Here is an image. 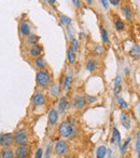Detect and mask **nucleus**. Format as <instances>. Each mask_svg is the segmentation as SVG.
Wrapping results in <instances>:
<instances>
[{"label":"nucleus","mask_w":140,"mask_h":158,"mask_svg":"<svg viewBox=\"0 0 140 158\" xmlns=\"http://www.w3.org/2000/svg\"><path fill=\"white\" fill-rule=\"evenodd\" d=\"M42 155H43V151H42V148H38L37 152H36L35 158H42Z\"/></svg>","instance_id":"72a5a7b5"},{"label":"nucleus","mask_w":140,"mask_h":158,"mask_svg":"<svg viewBox=\"0 0 140 158\" xmlns=\"http://www.w3.org/2000/svg\"><path fill=\"white\" fill-rule=\"evenodd\" d=\"M106 155H107V148H106L105 146H99L98 148H97V152H96V156L97 158H105Z\"/></svg>","instance_id":"4be33fe9"},{"label":"nucleus","mask_w":140,"mask_h":158,"mask_svg":"<svg viewBox=\"0 0 140 158\" xmlns=\"http://www.w3.org/2000/svg\"><path fill=\"white\" fill-rule=\"evenodd\" d=\"M67 105H68V98L67 97H61L58 101V110L57 112L64 114L65 110H67Z\"/></svg>","instance_id":"4468645a"},{"label":"nucleus","mask_w":140,"mask_h":158,"mask_svg":"<svg viewBox=\"0 0 140 158\" xmlns=\"http://www.w3.org/2000/svg\"><path fill=\"white\" fill-rule=\"evenodd\" d=\"M107 153H108V155H109V157H111V155H112V151H111V149L107 151Z\"/></svg>","instance_id":"79ce46f5"},{"label":"nucleus","mask_w":140,"mask_h":158,"mask_svg":"<svg viewBox=\"0 0 140 158\" xmlns=\"http://www.w3.org/2000/svg\"><path fill=\"white\" fill-rule=\"evenodd\" d=\"M129 54L134 57L138 56V55H139V46H138V44H135V46L131 48V50L129 51Z\"/></svg>","instance_id":"c85d7f7f"},{"label":"nucleus","mask_w":140,"mask_h":158,"mask_svg":"<svg viewBox=\"0 0 140 158\" xmlns=\"http://www.w3.org/2000/svg\"><path fill=\"white\" fill-rule=\"evenodd\" d=\"M14 142L18 146H27L28 144V135H27V130L22 129L18 130L14 134Z\"/></svg>","instance_id":"7ed1b4c3"},{"label":"nucleus","mask_w":140,"mask_h":158,"mask_svg":"<svg viewBox=\"0 0 140 158\" xmlns=\"http://www.w3.org/2000/svg\"><path fill=\"white\" fill-rule=\"evenodd\" d=\"M121 81H122V77H121L120 75H119V76H116L115 82H114V90H115V91H118V89H120Z\"/></svg>","instance_id":"7c9ffc66"},{"label":"nucleus","mask_w":140,"mask_h":158,"mask_svg":"<svg viewBox=\"0 0 140 158\" xmlns=\"http://www.w3.org/2000/svg\"><path fill=\"white\" fill-rule=\"evenodd\" d=\"M86 69L88 70V72L93 73V72H96L97 69H98V63H97L96 60L94 59H91L88 60V62H86Z\"/></svg>","instance_id":"dca6fc26"},{"label":"nucleus","mask_w":140,"mask_h":158,"mask_svg":"<svg viewBox=\"0 0 140 158\" xmlns=\"http://www.w3.org/2000/svg\"><path fill=\"white\" fill-rule=\"evenodd\" d=\"M120 118H121V123H122L123 127H124L126 130L130 129V118H129V115L123 112L122 114H121Z\"/></svg>","instance_id":"ddd939ff"},{"label":"nucleus","mask_w":140,"mask_h":158,"mask_svg":"<svg viewBox=\"0 0 140 158\" xmlns=\"http://www.w3.org/2000/svg\"><path fill=\"white\" fill-rule=\"evenodd\" d=\"M130 140H131V138H128V139H127L126 142L124 143V145H123V146L121 147V153H122V154H125V153H126L127 148H128L129 143H130Z\"/></svg>","instance_id":"2f4dec72"},{"label":"nucleus","mask_w":140,"mask_h":158,"mask_svg":"<svg viewBox=\"0 0 140 158\" xmlns=\"http://www.w3.org/2000/svg\"><path fill=\"white\" fill-rule=\"evenodd\" d=\"M94 51H95V54H96L97 56H101V54L105 52V49H103V46H96Z\"/></svg>","instance_id":"c756f323"},{"label":"nucleus","mask_w":140,"mask_h":158,"mask_svg":"<svg viewBox=\"0 0 140 158\" xmlns=\"http://www.w3.org/2000/svg\"><path fill=\"white\" fill-rule=\"evenodd\" d=\"M1 158H14V152L10 147H5L2 151L0 152Z\"/></svg>","instance_id":"6ab92c4d"},{"label":"nucleus","mask_w":140,"mask_h":158,"mask_svg":"<svg viewBox=\"0 0 140 158\" xmlns=\"http://www.w3.org/2000/svg\"><path fill=\"white\" fill-rule=\"evenodd\" d=\"M48 121H49V126H51V127L56 126L57 121H58V112H57V110L52 108V110L49 112Z\"/></svg>","instance_id":"0eeeda50"},{"label":"nucleus","mask_w":140,"mask_h":158,"mask_svg":"<svg viewBox=\"0 0 140 158\" xmlns=\"http://www.w3.org/2000/svg\"><path fill=\"white\" fill-rule=\"evenodd\" d=\"M60 22L63 23V25H65V26H67L68 28H69L70 24H71V19H70L69 16L65 15V14H61L60 15Z\"/></svg>","instance_id":"bb28decb"},{"label":"nucleus","mask_w":140,"mask_h":158,"mask_svg":"<svg viewBox=\"0 0 140 158\" xmlns=\"http://www.w3.org/2000/svg\"><path fill=\"white\" fill-rule=\"evenodd\" d=\"M122 13L126 20H131L133 19V11L128 6H123L122 7Z\"/></svg>","instance_id":"aec40b11"},{"label":"nucleus","mask_w":140,"mask_h":158,"mask_svg":"<svg viewBox=\"0 0 140 158\" xmlns=\"http://www.w3.org/2000/svg\"><path fill=\"white\" fill-rule=\"evenodd\" d=\"M101 2V5H103V7L105 8L106 10L109 9V2H108V0H99Z\"/></svg>","instance_id":"e433bc0d"},{"label":"nucleus","mask_w":140,"mask_h":158,"mask_svg":"<svg viewBox=\"0 0 140 158\" xmlns=\"http://www.w3.org/2000/svg\"><path fill=\"white\" fill-rule=\"evenodd\" d=\"M112 143L115 145H120L121 144V134L120 131L118 130V128L114 127L112 129Z\"/></svg>","instance_id":"f3484780"},{"label":"nucleus","mask_w":140,"mask_h":158,"mask_svg":"<svg viewBox=\"0 0 140 158\" xmlns=\"http://www.w3.org/2000/svg\"><path fill=\"white\" fill-rule=\"evenodd\" d=\"M71 48L75 50V52L77 53L78 50H79V40L77 39V38L75 37H71Z\"/></svg>","instance_id":"cd10ccee"},{"label":"nucleus","mask_w":140,"mask_h":158,"mask_svg":"<svg viewBox=\"0 0 140 158\" xmlns=\"http://www.w3.org/2000/svg\"><path fill=\"white\" fill-rule=\"evenodd\" d=\"M108 2H110L114 7H118V6H120L121 0H108Z\"/></svg>","instance_id":"f704fd0d"},{"label":"nucleus","mask_w":140,"mask_h":158,"mask_svg":"<svg viewBox=\"0 0 140 158\" xmlns=\"http://www.w3.org/2000/svg\"><path fill=\"white\" fill-rule=\"evenodd\" d=\"M33 103L36 106H43L45 104V98L42 93H36L33 97Z\"/></svg>","instance_id":"9d476101"},{"label":"nucleus","mask_w":140,"mask_h":158,"mask_svg":"<svg viewBox=\"0 0 140 158\" xmlns=\"http://www.w3.org/2000/svg\"><path fill=\"white\" fill-rule=\"evenodd\" d=\"M33 64H35L36 67H37L38 69H40V70H44L46 68V66H48V63H46V61L42 56L36 57Z\"/></svg>","instance_id":"f8f14e48"},{"label":"nucleus","mask_w":140,"mask_h":158,"mask_svg":"<svg viewBox=\"0 0 140 158\" xmlns=\"http://www.w3.org/2000/svg\"><path fill=\"white\" fill-rule=\"evenodd\" d=\"M20 33L21 35L25 36V37L29 36L30 35V25L26 22H22L20 24Z\"/></svg>","instance_id":"2eb2a0df"},{"label":"nucleus","mask_w":140,"mask_h":158,"mask_svg":"<svg viewBox=\"0 0 140 158\" xmlns=\"http://www.w3.org/2000/svg\"><path fill=\"white\" fill-rule=\"evenodd\" d=\"M79 36H80V39H83V38H85V33L81 31V33L79 34Z\"/></svg>","instance_id":"ea45409f"},{"label":"nucleus","mask_w":140,"mask_h":158,"mask_svg":"<svg viewBox=\"0 0 140 158\" xmlns=\"http://www.w3.org/2000/svg\"><path fill=\"white\" fill-rule=\"evenodd\" d=\"M67 60L69 62V64H71V65L77 62V53L71 48V46H69L67 48Z\"/></svg>","instance_id":"9b49d317"},{"label":"nucleus","mask_w":140,"mask_h":158,"mask_svg":"<svg viewBox=\"0 0 140 158\" xmlns=\"http://www.w3.org/2000/svg\"><path fill=\"white\" fill-rule=\"evenodd\" d=\"M59 93H60V87H59V85L57 82L52 84V86L50 87V94L53 98H58Z\"/></svg>","instance_id":"a211bd4d"},{"label":"nucleus","mask_w":140,"mask_h":158,"mask_svg":"<svg viewBox=\"0 0 140 158\" xmlns=\"http://www.w3.org/2000/svg\"><path fill=\"white\" fill-rule=\"evenodd\" d=\"M51 151H52V146H49L46 149V154H45V158H50L51 156Z\"/></svg>","instance_id":"58836bf2"},{"label":"nucleus","mask_w":140,"mask_h":158,"mask_svg":"<svg viewBox=\"0 0 140 158\" xmlns=\"http://www.w3.org/2000/svg\"><path fill=\"white\" fill-rule=\"evenodd\" d=\"M48 1H49V2H50V3H52V5H53V3L56 2V0H48Z\"/></svg>","instance_id":"37998d69"},{"label":"nucleus","mask_w":140,"mask_h":158,"mask_svg":"<svg viewBox=\"0 0 140 158\" xmlns=\"http://www.w3.org/2000/svg\"><path fill=\"white\" fill-rule=\"evenodd\" d=\"M0 158H1V154H0Z\"/></svg>","instance_id":"a18cd8bd"},{"label":"nucleus","mask_w":140,"mask_h":158,"mask_svg":"<svg viewBox=\"0 0 140 158\" xmlns=\"http://www.w3.org/2000/svg\"><path fill=\"white\" fill-rule=\"evenodd\" d=\"M59 135L64 139H71L77 134L78 129L72 123H70L69 120L63 121L59 126Z\"/></svg>","instance_id":"f257e3e1"},{"label":"nucleus","mask_w":140,"mask_h":158,"mask_svg":"<svg viewBox=\"0 0 140 158\" xmlns=\"http://www.w3.org/2000/svg\"><path fill=\"white\" fill-rule=\"evenodd\" d=\"M114 26H115L116 31H124V29H125V23L123 22L122 20L118 19V20H115V22H114Z\"/></svg>","instance_id":"b1692460"},{"label":"nucleus","mask_w":140,"mask_h":158,"mask_svg":"<svg viewBox=\"0 0 140 158\" xmlns=\"http://www.w3.org/2000/svg\"><path fill=\"white\" fill-rule=\"evenodd\" d=\"M71 1H72V5L75 6L76 8H80L82 6L81 0H71Z\"/></svg>","instance_id":"c9c22d12"},{"label":"nucleus","mask_w":140,"mask_h":158,"mask_svg":"<svg viewBox=\"0 0 140 158\" xmlns=\"http://www.w3.org/2000/svg\"><path fill=\"white\" fill-rule=\"evenodd\" d=\"M115 99H116V102H118V104L122 108H124V110H127V108H128V104H127V102L125 101V100L123 99L122 97H120V95H116Z\"/></svg>","instance_id":"5701e85b"},{"label":"nucleus","mask_w":140,"mask_h":158,"mask_svg":"<svg viewBox=\"0 0 140 158\" xmlns=\"http://www.w3.org/2000/svg\"><path fill=\"white\" fill-rule=\"evenodd\" d=\"M71 81H72V78L70 76H67L65 79H64V82H63V89L65 91L69 90L70 88V85H71Z\"/></svg>","instance_id":"393cba45"},{"label":"nucleus","mask_w":140,"mask_h":158,"mask_svg":"<svg viewBox=\"0 0 140 158\" xmlns=\"http://www.w3.org/2000/svg\"><path fill=\"white\" fill-rule=\"evenodd\" d=\"M42 51H43V49H42L41 46H39V44H33V46L29 47L28 49V54L30 55L31 57H39L41 56V53Z\"/></svg>","instance_id":"6e6552de"},{"label":"nucleus","mask_w":140,"mask_h":158,"mask_svg":"<svg viewBox=\"0 0 140 158\" xmlns=\"http://www.w3.org/2000/svg\"><path fill=\"white\" fill-rule=\"evenodd\" d=\"M68 143L65 140H60L55 144V152L58 155H64V154L67 153L68 151Z\"/></svg>","instance_id":"423d86ee"},{"label":"nucleus","mask_w":140,"mask_h":158,"mask_svg":"<svg viewBox=\"0 0 140 158\" xmlns=\"http://www.w3.org/2000/svg\"><path fill=\"white\" fill-rule=\"evenodd\" d=\"M85 99H86V101L91 102V103H93V102H96V98H95V97H91V95H86Z\"/></svg>","instance_id":"4c0bfd02"},{"label":"nucleus","mask_w":140,"mask_h":158,"mask_svg":"<svg viewBox=\"0 0 140 158\" xmlns=\"http://www.w3.org/2000/svg\"><path fill=\"white\" fill-rule=\"evenodd\" d=\"M36 81H37V85L39 87H42V88H46L51 85L52 82V77L45 70H39L36 75Z\"/></svg>","instance_id":"f03ea898"},{"label":"nucleus","mask_w":140,"mask_h":158,"mask_svg":"<svg viewBox=\"0 0 140 158\" xmlns=\"http://www.w3.org/2000/svg\"><path fill=\"white\" fill-rule=\"evenodd\" d=\"M39 41V37L37 35H29L27 36V42L28 44L33 46V44H37V42Z\"/></svg>","instance_id":"a878e982"},{"label":"nucleus","mask_w":140,"mask_h":158,"mask_svg":"<svg viewBox=\"0 0 140 158\" xmlns=\"http://www.w3.org/2000/svg\"><path fill=\"white\" fill-rule=\"evenodd\" d=\"M125 73H126V74H128V73H129V69H128V68H125Z\"/></svg>","instance_id":"c03bdc74"},{"label":"nucleus","mask_w":140,"mask_h":158,"mask_svg":"<svg viewBox=\"0 0 140 158\" xmlns=\"http://www.w3.org/2000/svg\"><path fill=\"white\" fill-rule=\"evenodd\" d=\"M139 148H140V132L137 131V140H136L135 144V151L139 154Z\"/></svg>","instance_id":"473e14b6"},{"label":"nucleus","mask_w":140,"mask_h":158,"mask_svg":"<svg viewBox=\"0 0 140 158\" xmlns=\"http://www.w3.org/2000/svg\"><path fill=\"white\" fill-rule=\"evenodd\" d=\"M86 104H88V101H86L85 97H83V95H77L72 100V105L77 110H83L86 106Z\"/></svg>","instance_id":"39448f33"},{"label":"nucleus","mask_w":140,"mask_h":158,"mask_svg":"<svg viewBox=\"0 0 140 158\" xmlns=\"http://www.w3.org/2000/svg\"><path fill=\"white\" fill-rule=\"evenodd\" d=\"M14 143V135L12 133H0V145L10 147Z\"/></svg>","instance_id":"20e7f679"},{"label":"nucleus","mask_w":140,"mask_h":158,"mask_svg":"<svg viewBox=\"0 0 140 158\" xmlns=\"http://www.w3.org/2000/svg\"><path fill=\"white\" fill-rule=\"evenodd\" d=\"M100 33H101V39H103V44H109V42H110L109 34H108V31H106L105 27H100Z\"/></svg>","instance_id":"412c9836"},{"label":"nucleus","mask_w":140,"mask_h":158,"mask_svg":"<svg viewBox=\"0 0 140 158\" xmlns=\"http://www.w3.org/2000/svg\"><path fill=\"white\" fill-rule=\"evenodd\" d=\"M84 1H85L86 5H88V6H91L93 3V0H84Z\"/></svg>","instance_id":"a19ab883"},{"label":"nucleus","mask_w":140,"mask_h":158,"mask_svg":"<svg viewBox=\"0 0 140 158\" xmlns=\"http://www.w3.org/2000/svg\"><path fill=\"white\" fill-rule=\"evenodd\" d=\"M29 155V149L27 146H18L15 151L16 158H27Z\"/></svg>","instance_id":"1a4fd4ad"}]
</instances>
